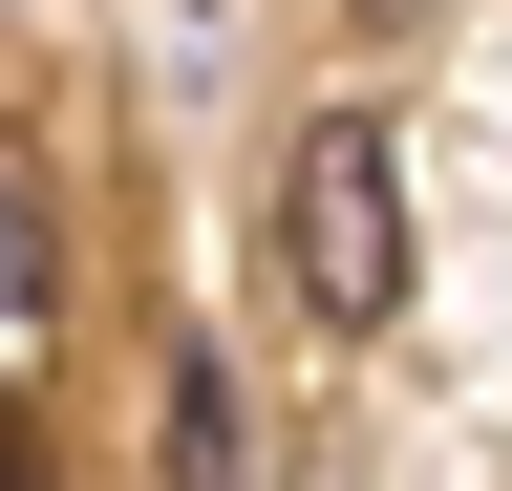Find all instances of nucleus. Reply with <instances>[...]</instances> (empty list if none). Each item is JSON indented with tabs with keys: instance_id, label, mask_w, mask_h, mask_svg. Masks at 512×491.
Masks as SVG:
<instances>
[{
	"instance_id": "obj_1",
	"label": "nucleus",
	"mask_w": 512,
	"mask_h": 491,
	"mask_svg": "<svg viewBox=\"0 0 512 491\" xmlns=\"http://www.w3.org/2000/svg\"><path fill=\"white\" fill-rule=\"evenodd\" d=\"M278 278H299V321H406V150L363 129V107H320V129L278 150Z\"/></svg>"
},
{
	"instance_id": "obj_2",
	"label": "nucleus",
	"mask_w": 512,
	"mask_h": 491,
	"mask_svg": "<svg viewBox=\"0 0 512 491\" xmlns=\"http://www.w3.org/2000/svg\"><path fill=\"white\" fill-rule=\"evenodd\" d=\"M43 299H64V257H43V193H0V363L43 342Z\"/></svg>"
},
{
	"instance_id": "obj_3",
	"label": "nucleus",
	"mask_w": 512,
	"mask_h": 491,
	"mask_svg": "<svg viewBox=\"0 0 512 491\" xmlns=\"http://www.w3.org/2000/svg\"><path fill=\"white\" fill-rule=\"evenodd\" d=\"M171 491H235V385L214 363H171Z\"/></svg>"
},
{
	"instance_id": "obj_4",
	"label": "nucleus",
	"mask_w": 512,
	"mask_h": 491,
	"mask_svg": "<svg viewBox=\"0 0 512 491\" xmlns=\"http://www.w3.org/2000/svg\"><path fill=\"white\" fill-rule=\"evenodd\" d=\"M342 22H363V43H406V22H427V0H342Z\"/></svg>"
}]
</instances>
